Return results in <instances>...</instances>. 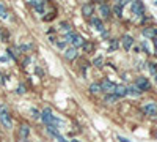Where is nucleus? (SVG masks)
<instances>
[{
  "mask_svg": "<svg viewBox=\"0 0 157 142\" xmlns=\"http://www.w3.org/2000/svg\"><path fill=\"white\" fill-rule=\"evenodd\" d=\"M121 43H123V47H124L126 51H129L130 47H132V44H134V38L130 36V35H124L123 40H121Z\"/></svg>",
  "mask_w": 157,
  "mask_h": 142,
  "instance_id": "6",
  "label": "nucleus"
},
{
  "mask_svg": "<svg viewBox=\"0 0 157 142\" xmlns=\"http://www.w3.org/2000/svg\"><path fill=\"white\" fill-rule=\"evenodd\" d=\"M104 99H105V103H110V104H112V103H115V101L118 99V96H116L115 93H112V95H107Z\"/></svg>",
  "mask_w": 157,
  "mask_h": 142,
  "instance_id": "22",
  "label": "nucleus"
},
{
  "mask_svg": "<svg viewBox=\"0 0 157 142\" xmlns=\"http://www.w3.org/2000/svg\"><path fill=\"white\" fill-rule=\"evenodd\" d=\"M154 79H155V82H157V74H154Z\"/></svg>",
  "mask_w": 157,
  "mask_h": 142,
  "instance_id": "37",
  "label": "nucleus"
},
{
  "mask_svg": "<svg viewBox=\"0 0 157 142\" xmlns=\"http://www.w3.org/2000/svg\"><path fill=\"white\" fill-rule=\"evenodd\" d=\"M118 46H120L118 40H112V43H110V52H112V51H116V49H118Z\"/></svg>",
  "mask_w": 157,
  "mask_h": 142,
  "instance_id": "24",
  "label": "nucleus"
},
{
  "mask_svg": "<svg viewBox=\"0 0 157 142\" xmlns=\"http://www.w3.org/2000/svg\"><path fill=\"white\" fill-rule=\"evenodd\" d=\"M35 71H36V74H38V76H43V74H44V71H43L41 68H36Z\"/></svg>",
  "mask_w": 157,
  "mask_h": 142,
  "instance_id": "31",
  "label": "nucleus"
},
{
  "mask_svg": "<svg viewBox=\"0 0 157 142\" xmlns=\"http://www.w3.org/2000/svg\"><path fill=\"white\" fill-rule=\"evenodd\" d=\"M155 137H157V133H155Z\"/></svg>",
  "mask_w": 157,
  "mask_h": 142,
  "instance_id": "42",
  "label": "nucleus"
},
{
  "mask_svg": "<svg viewBox=\"0 0 157 142\" xmlns=\"http://www.w3.org/2000/svg\"><path fill=\"white\" fill-rule=\"evenodd\" d=\"M113 93L120 98V96H126L127 95V87H124V85H116L115 87V90H113Z\"/></svg>",
  "mask_w": 157,
  "mask_h": 142,
  "instance_id": "8",
  "label": "nucleus"
},
{
  "mask_svg": "<svg viewBox=\"0 0 157 142\" xmlns=\"http://www.w3.org/2000/svg\"><path fill=\"white\" fill-rule=\"evenodd\" d=\"M83 47H85V51H91V49H93L94 46L91 44V43H90V44H88V43H83Z\"/></svg>",
  "mask_w": 157,
  "mask_h": 142,
  "instance_id": "30",
  "label": "nucleus"
},
{
  "mask_svg": "<svg viewBox=\"0 0 157 142\" xmlns=\"http://www.w3.org/2000/svg\"><path fill=\"white\" fill-rule=\"evenodd\" d=\"M82 14L83 16H91V14H93V5H90V3L83 5L82 6Z\"/></svg>",
  "mask_w": 157,
  "mask_h": 142,
  "instance_id": "13",
  "label": "nucleus"
},
{
  "mask_svg": "<svg viewBox=\"0 0 157 142\" xmlns=\"http://www.w3.org/2000/svg\"><path fill=\"white\" fill-rule=\"evenodd\" d=\"M19 142H27V140H19Z\"/></svg>",
  "mask_w": 157,
  "mask_h": 142,
  "instance_id": "40",
  "label": "nucleus"
},
{
  "mask_svg": "<svg viewBox=\"0 0 157 142\" xmlns=\"http://www.w3.org/2000/svg\"><path fill=\"white\" fill-rule=\"evenodd\" d=\"M5 81H3V76H0V84H3Z\"/></svg>",
  "mask_w": 157,
  "mask_h": 142,
  "instance_id": "35",
  "label": "nucleus"
},
{
  "mask_svg": "<svg viewBox=\"0 0 157 142\" xmlns=\"http://www.w3.org/2000/svg\"><path fill=\"white\" fill-rule=\"evenodd\" d=\"M0 18H2V19H6L8 18V11H6V8L2 3H0Z\"/></svg>",
  "mask_w": 157,
  "mask_h": 142,
  "instance_id": "20",
  "label": "nucleus"
},
{
  "mask_svg": "<svg viewBox=\"0 0 157 142\" xmlns=\"http://www.w3.org/2000/svg\"><path fill=\"white\" fill-rule=\"evenodd\" d=\"M32 6H35L36 13H39V14H44V2H38V0H30L29 2Z\"/></svg>",
  "mask_w": 157,
  "mask_h": 142,
  "instance_id": "7",
  "label": "nucleus"
},
{
  "mask_svg": "<svg viewBox=\"0 0 157 142\" xmlns=\"http://www.w3.org/2000/svg\"><path fill=\"white\" fill-rule=\"evenodd\" d=\"M149 71L152 74H157V65H155V63H149Z\"/></svg>",
  "mask_w": 157,
  "mask_h": 142,
  "instance_id": "27",
  "label": "nucleus"
},
{
  "mask_svg": "<svg viewBox=\"0 0 157 142\" xmlns=\"http://www.w3.org/2000/svg\"><path fill=\"white\" fill-rule=\"evenodd\" d=\"M120 140H121V142H129V140H127V139H124V137H121Z\"/></svg>",
  "mask_w": 157,
  "mask_h": 142,
  "instance_id": "36",
  "label": "nucleus"
},
{
  "mask_svg": "<svg viewBox=\"0 0 157 142\" xmlns=\"http://www.w3.org/2000/svg\"><path fill=\"white\" fill-rule=\"evenodd\" d=\"M74 38H75V33L69 32V33H66V35H64V41H72Z\"/></svg>",
  "mask_w": 157,
  "mask_h": 142,
  "instance_id": "26",
  "label": "nucleus"
},
{
  "mask_svg": "<svg viewBox=\"0 0 157 142\" xmlns=\"http://www.w3.org/2000/svg\"><path fill=\"white\" fill-rule=\"evenodd\" d=\"M101 90H102L101 88V84H91L90 85V92L91 93H98V92H101Z\"/></svg>",
  "mask_w": 157,
  "mask_h": 142,
  "instance_id": "19",
  "label": "nucleus"
},
{
  "mask_svg": "<svg viewBox=\"0 0 157 142\" xmlns=\"http://www.w3.org/2000/svg\"><path fill=\"white\" fill-rule=\"evenodd\" d=\"M47 133H49V134H52V136H54L55 139H58V137H61V134L58 133V130H57V128H55V126H47Z\"/></svg>",
  "mask_w": 157,
  "mask_h": 142,
  "instance_id": "16",
  "label": "nucleus"
},
{
  "mask_svg": "<svg viewBox=\"0 0 157 142\" xmlns=\"http://www.w3.org/2000/svg\"><path fill=\"white\" fill-rule=\"evenodd\" d=\"M30 47H32L30 44H24V46H21V49H22V51H29Z\"/></svg>",
  "mask_w": 157,
  "mask_h": 142,
  "instance_id": "32",
  "label": "nucleus"
},
{
  "mask_svg": "<svg viewBox=\"0 0 157 142\" xmlns=\"http://www.w3.org/2000/svg\"><path fill=\"white\" fill-rule=\"evenodd\" d=\"M115 87H116V85H115L113 82L107 81V79H105V81H102V84H101V88H102V90H109V92H113Z\"/></svg>",
  "mask_w": 157,
  "mask_h": 142,
  "instance_id": "10",
  "label": "nucleus"
},
{
  "mask_svg": "<svg viewBox=\"0 0 157 142\" xmlns=\"http://www.w3.org/2000/svg\"><path fill=\"white\" fill-rule=\"evenodd\" d=\"M30 112H32V115H33L35 119H38L39 115H41V114H39V111H38V109H35V108H32V109H30Z\"/></svg>",
  "mask_w": 157,
  "mask_h": 142,
  "instance_id": "28",
  "label": "nucleus"
},
{
  "mask_svg": "<svg viewBox=\"0 0 157 142\" xmlns=\"http://www.w3.org/2000/svg\"><path fill=\"white\" fill-rule=\"evenodd\" d=\"M135 87L141 92V90H149L151 88V84H149V81L146 79V77H138L137 82H135Z\"/></svg>",
  "mask_w": 157,
  "mask_h": 142,
  "instance_id": "2",
  "label": "nucleus"
},
{
  "mask_svg": "<svg viewBox=\"0 0 157 142\" xmlns=\"http://www.w3.org/2000/svg\"><path fill=\"white\" fill-rule=\"evenodd\" d=\"M64 57H66L68 60H74L77 57V49L75 47H68L66 51H64Z\"/></svg>",
  "mask_w": 157,
  "mask_h": 142,
  "instance_id": "9",
  "label": "nucleus"
},
{
  "mask_svg": "<svg viewBox=\"0 0 157 142\" xmlns=\"http://www.w3.org/2000/svg\"><path fill=\"white\" fill-rule=\"evenodd\" d=\"M99 11H101L102 18H109V16H110V6L105 5V3H102V5L99 6Z\"/></svg>",
  "mask_w": 157,
  "mask_h": 142,
  "instance_id": "11",
  "label": "nucleus"
},
{
  "mask_svg": "<svg viewBox=\"0 0 157 142\" xmlns=\"http://www.w3.org/2000/svg\"><path fill=\"white\" fill-rule=\"evenodd\" d=\"M141 92H140V90L137 88V87H129L127 88V95H132V96H138Z\"/></svg>",
  "mask_w": 157,
  "mask_h": 142,
  "instance_id": "18",
  "label": "nucleus"
},
{
  "mask_svg": "<svg viewBox=\"0 0 157 142\" xmlns=\"http://www.w3.org/2000/svg\"><path fill=\"white\" fill-rule=\"evenodd\" d=\"M130 8H132V13H134V14H137V16H141L143 13H145V6H143L141 2H132Z\"/></svg>",
  "mask_w": 157,
  "mask_h": 142,
  "instance_id": "3",
  "label": "nucleus"
},
{
  "mask_svg": "<svg viewBox=\"0 0 157 142\" xmlns=\"http://www.w3.org/2000/svg\"><path fill=\"white\" fill-rule=\"evenodd\" d=\"M113 11H115V14H116L118 18H121V16H123V8H121L120 5H115Z\"/></svg>",
  "mask_w": 157,
  "mask_h": 142,
  "instance_id": "23",
  "label": "nucleus"
},
{
  "mask_svg": "<svg viewBox=\"0 0 157 142\" xmlns=\"http://www.w3.org/2000/svg\"><path fill=\"white\" fill-rule=\"evenodd\" d=\"M0 122H2V125L6 128V130H11L13 128V120H11V115L8 114V111H2L0 112Z\"/></svg>",
  "mask_w": 157,
  "mask_h": 142,
  "instance_id": "1",
  "label": "nucleus"
},
{
  "mask_svg": "<svg viewBox=\"0 0 157 142\" xmlns=\"http://www.w3.org/2000/svg\"><path fill=\"white\" fill-rule=\"evenodd\" d=\"M143 111L146 115H157V104L155 103H148V104H145Z\"/></svg>",
  "mask_w": 157,
  "mask_h": 142,
  "instance_id": "4",
  "label": "nucleus"
},
{
  "mask_svg": "<svg viewBox=\"0 0 157 142\" xmlns=\"http://www.w3.org/2000/svg\"><path fill=\"white\" fill-rule=\"evenodd\" d=\"M155 47H157V38H155Z\"/></svg>",
  "mask_w": 157,
  "mask_h": 142,
  "instance_id": "39",
  "label": "nucleus"
},
{
  "mask_svg": "<svg viewBox=\"0 0 157 142\" xmlns=\"http://www.w3.org/2000/svg\"><path fill=\"white\" fill-rule=\"evenodd\" d=\"M91 24H93V27H94L96 30H99V32H104V25H102L101 19H98V18L91 19Z\"/></svg>",
  "mask_w": 157,
  "mask_h": 142,
  "instance_id": "15",
  "label": "nucleus"
},
{
  "mask_svg": "<svg viewBox=\"0 0 157 142\" xmlns=\"http://www.w3.org/2000/svg\"><path fill=\"white\" fill-rule=\"evenodd\" d=\"M60 30H61L63 33H69V32H71V25H69L68 22H61V24H60Z\"/></svg>",
  "mask_w": 157,
  "mask_h": 142,
  "instance_id": "17",
  "label": "nucleus"
},
{
  "mask_svg": "<svg viewBox=\"0 0 157 142\" xmlns=\"http://www.w3.org/2000/svg\"><path fill=\"white\" fill-rule=\"evenodd\" d=\"M64 46H66V41H64V43H58V47H61V49H64Z\"/></svg>",
  "mask_w": 157,
  "mask_h": 142,
  "instance_id": "33",
  "label": "nucleus"
},
{
  "mask_svg": "<svg viewBox=\"0 0 157 142\" xmlns=\"http://www.w3.org/2000/svg\"><path fill=\"white\" fill-rule=\"evenodd\" d=\"M71 142H78V140H71Z\"/></svg>",
  "mask_w": 157,
  "mask_h": 142,
  "instance_id": "41",
  "label": "nucleus"
},
{
  "mask_svg": "<svg viewBox=\"0 0 157 142\" xmlns=\"http://www.w3.org/2000/svg\"><path fill=\"white\" fill-rule=\"evenodd\" d=\"M17 93H19V95H24V93H25V87H24V84H21V85L17 87Z\"/></svg>",
  "mask_w": 157,
  "mask_h": 142,
  "instance_id": "29",
  "label": "nucleus"
},
{
  "mask_svg": "<svg viewBox=\"0 0 157 142\" xmlns=\"http://www.w3.org/2000/svg\"><path fill=\"white\" fill-rule=\"evenodd\" d=\"M102 63H104V59L102 57H96L93 60V65H96V67H102Z\"/></svg>",
  "mask_w": 157,
  "mask_h": 142,
  "instance_id": "25",
  "label": "nucleus"
},
{
  "mask_svg": "<svg viewBox=\"0 0 157 142\" xmlns=\"http://www.w3.org/2000/svg\"><path fill=\"white\" fill-rule=\"evenodd\" d=\"M52 117H54V115H52V111L49 109V108H46L44 111H43V114H41V120L49 126L50 125V120H52Z\"/></svg>",
  "mask_w": 157,
  "mask_h": 142,
  "instance_id": "5",
  "label": "nucleus"
},
{
  "mask_svg": "<svg viewBox=\"0 0 157 142\" xmlns=\"http://www.w3.org/2000/svg\"><path fill=\"white\" fill-rule=\"evenodd\" d=\"M19 134H21V137L22 139H25L29 134H30V128L27 126V125H22L21 128H19Z\"/></svg>",
  "mask_w": 157,
  "mask_h": 142,
  "instance_id": "14",
  "label": "nucleus"
},
{
  "mask_svg": "<svg viewBox=\"0 0 157 142\" xmlns=\"http://www.w3.org/2000/svg\"><path fill=\"white\" fill-rule=\"evenodd\" d=\"M143 35H145L146 38H152V36H155L154 29H145V30H143Z\"/></svg>",
  "mask_w": 157,
  "mask_h": 142,
  "instance_id": "21",
  "label": "nucleus"
},
{
  "mask_svg": "<svg viewBox=\"0 0 157 142\" xmlns=\"http://www.w3.org/2000/svg\"><path fill=\"white\" fill-rule=\"evenodd\" d=\"M154 33H155V36H157V29H154Z\"/></svg>",
  "mask_w": 157,
  "mask_h": 142,
  "instance_id": "38",
  "label": "nucleus"
},
{
  "mask_svg": "<svg viewBox=\"0 0 157 142\" xmlns=\"http://www.w3.org/2000/svg\"><path fill=\"white\" fill-rule=\"evenodd\" d=\"M83 38L80 36V35H75V38H74V40H72V47H80V46H83Z\"/></svg>",
  "mask_w": 157,
  "mask_h": 142,
  "instance_id": "12",
  "label": "nucleus"
},
{
  "mask_svg": "<svg viewBox=\"0 0 157 142\" xmlns=\"http://www.w3.org/2000/svg\"><path fill=\"white\" fill-rule=\"evenodd\" d=\"M57 140H58V142H68V140H66V139H64V137H63V136H61V137H58V139H57Z\"/></svg>",
  "mask_w": 157,
  "mask_h": 142,
  "instance_id": "34",
  "label": "nucleus"
}]
</instances>
